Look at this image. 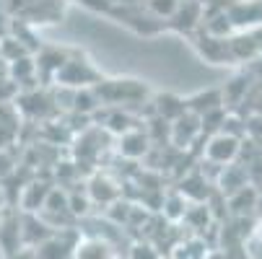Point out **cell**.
<instances>
[{
  "label": "cell",
  "instance_id": "1",
  "mask_svg": "<svg viewBox=\"0 0 262 259\" xmlns=\"http://www.w3.org/2000/svg\"><path fill=\"white\" fill-rule=\"evenodd\" d=\"M239 151H242V140H239V137H231V135H226V132H215V135L208 137L203 156H205V161H208L210 166H218V169H221V166L236 163Z\"/></svg>",
  "mask_w": 262,
  "mask_h": 259
},
{
  "label": "cell",
  "instance_id": "2",
  "mask_svg": "<svg viewBox=\"0 0 262 259\" xmlns=\"http://www.w3.org/2000/svg\"><path fill=\"white\" fill-rule=\"evenodd\" d=\"M96 96L99 101H109V104H120V101H140L148 88L140 81H130V78H117V81H101L96 83Z\"/></svg>",
  "mask_w": 262,
  "mask_h": 259
},
{
  "label": "cell",
  "instance_id": "3",
  "mask_svg": "<svg viewBox=\"0 0 262 259\" xmlns=\"http://www.w3.org/2000/svg\"><path fill=\"white\" fill-rule=\"evenodd\" d=\"M55 78L60 86H68V88H89L94 81L101 83L99 73L91 67V62H83V60H65L62 67L55 73Z\"/></svg>",
  "mask_w": 262,
  "mask_h": 259
},
{
  "label": "cell",
  "instance_id": "4",
  "mask_svg": "<svg viewBox=\"0 0 262 259\" xmlns=\"http://www.w3.org/2000/svg\"><path fill=\"white\" fill-rule=\"evenodd\" d=\"M78 236L81 233L76 228L55 231L47 241H42L39 246H34V256L36 259H70L73 256V246H76Z\"/></svg>",
  "mask_w": 262,
  "mask_h": 259
},
{
  "label": "cell",
  "instance_id": "5",
  "mask_svg": "<svg viewBox=\"0 0 262 259\" xmlns=\"http://www.w3.org/2000/svg\"><path fill=\"white\" fill-rule=\"evenodd\" d=\"M86 195H89L91 205L94 202H99V205H115L122 197V184L117 179H112L106 171H96L89 179V184H86Z\"/></svg>",
  "mask_w": 262,
  "mask_h": 259
},
{
  "label": "cell",
  "instance_id": "6",
  "mask_svg": "<svg viewBox=\"0 0 262 259\" xmlns=\"http://www.w3.org/2000/svg\"><path fill=\"white\" fill-rule=\"evenodd\" d=\"M18 249H24V241H21V210L6 207L3 213H0V251H3V256H8Z\"/></svg>",
  "mask_w": 262,
  "mask_h": 259
},
{
  "label": "cell",
  "instance_id": "7",
  "mask_svg": "<svg viewBox=\"0 0 262 259\" xmlns=\"http://www.w3.org/2000/svg\"><path fill=\"white\" fill-rule=\"evenodd\" d=\"M203 135L200 130V117L192 112H184L182 117H177L174 122H169V143L179 151H187L198 137Z\"/></svg>",
  "mask_w": 262,
  "mask_h": 259
},
{
  "label": "cell",
  "instance_id": "8",
  "mask_svg": "<svg viewBox=\"0 0 262 259\" xmlns=\"http://www.w3.org/2000/svg\"><path fill=\"white\" fill-rule=\"evenodd\" d=\"M70 259H117V251L101 236H78Z\"/></svg>",
  "mask_w": 262,
  "mask_h": 259
},
{
  "label": "cell",
  "instance_id": "9",
  "mask_svg": "<svg viewBox=\"0 0 262 259\" xmlns=\"http://www.w3.org/2000/svg\"><path fill=\"white\" fill-rule=\"evenodd\" d=\"M52 187H55V184L39 181V179L29 181L26 187L21 190V197H18V205H21V207H16V210L31 213V215H39L42 207H45V202H47V195L52 192Z\"/></svg>",
  "mask_w": 262,
  "mask_h": 259
},
{
  "label": "cell",
  "instance_id": "10",
  "mask_svg": "<svg viewBox=\"0 0 262 259\" xmlns=\"http://www.w3.org/2000/svg\"><path fill=\"white\" fill-rule=\"evenodd\" d=\"M234 29H254L262 23V0H247V3H236L231 6V11H226Z\"/></svg>",
  "mask_w": 262,
  "mask_h": 259
},
{
  "label": "cell",
  "instance_id": "11",
  "mask_svg": "<svg viewBox=\"0 0 262 259\" xmlns=\"http://www.w3.org/2000/svg\"><path fill=\"white\" fill-rule=\"evenodd\" d=\"M148 148H151V137H148L145 132H140V130H130V132H125V135L117 137V151H120V156H125V158H130V161L143 158V156L148 153Z\"/></svg>",
  "mask_w": 262,
  "mask_h": 259
},
{
  "label": "cell",
  "instance_id": "12",
  "mask_svg": "<svg viewBox=\"0 0 262 259\" xmlns=\"http://www.w3.org/2000/svg\"><path fill=\"white\" fill-rule=\"evenodd\" d=\"M247 171H244V166H239V163H229V166H221V171H218V179H215V187L221 190V195H226V197H231L234 192H239L242 187H247Z\"/></svg>",
  "mask_w": 262,
  "mask_h": 259
},
{
  "label": "cell",
  "instance_id": "13",
  "mask_svg": "<svg viewBox=\"0 0 262 259\" xmlns=\"http://www.w3.org/2000/svg\"><path fill=\"white\" fill-rule=\"evenodd\" d=\"M200 21H203V3H198V0H184V3L179 6V11L169 18V23L182 34L192 31Z\"/></svg>",
  "mask_w": 262,
  "mask_h": 259
},
{
  "label": "cell",
  "instance_id": "14",
  "mask_svg": "<svg viewBox=\"0 0 262 259\" xmlns=\"http://www.w3.org/2000/svg\"><path fill=\"white\" fill-rule=\"evenodd\" d=\"M184 106H187V112H192L198 117H205L210 112H218V109H223V96L218 88L213 91H200L190 99H184Z\"/></svg>",
  "mask_w": 262,
  "mask_h": 259
},
{
  "label": "cell",
  "instance_id": "15",
  "mask_svg": "<svg viewBox=\"0 0 262 259\" xmlns=\"http://www.w3.org/2000/svg\"><path fill=\"white\" fill-rule=\"evenodd\" d=\"M257 202H259V192H257V187H252V184H247V187H242L231 197H226L229 213L236 215V218H247L257 207Z\"/></svg>",
  "mask_w": 262,
  "mask_h": 259
},
{
  "label": "cell",
  "instance_id": "16",
  "mask_svg": "<svg viewBox=\"0 0 262 259\" xmlns=\"http://www.w3.org/2000/svg\"><path fill=\"white\" fill-rule=\"evenodd\" d=\"M198 50L205 60L215 62V65H223L226 60H234L231 57V50H229V39H215V36H203V39L198 42Z\"/></svg>",
  "mask_w": 262,
  "mask_h": 259
},
{
  "label": "cell",
  "instance_id": "17",
  "mask_svg": "<svg viewBox=\"0 0 262 259\" xmlns=\"http://www.w3.org/2000/svg\"><path fill=\"white\" fill-rule=\"evenodd\" d=\"M187 112V106H184V99L182 96H174V93H161L156 99V114L159 120L164 122H174L177 117H182Z\"/></svg>",
  "mask_w": 262,
  "mask_h": 259
},
{
  "label": "cell",
  "instance_id": "18",
  "mask_svg": "<svg viewBox=\"0 0 262 259\" xmlns=\"http://www.w3.org/2000/svg\"><path fill=\"white\" fill-rule=\"evenodd\" d=\"M36 76V62L26 55V57H18L13 62H8V78L18 86V83H26Z\"/></svg>",
  "mask_w": 262,
  "mask_h": 259
},
{
  "label": "cell",
  "instance_id": "19",
  "mask_svg": "<svg viewBox=\"0 0 262 259\" xmlns=\"http://www.w3.org/2000/svg\"><path fill=\"white\" fill-rule=\"evenodd\" d=\"M247 91H249V81H247V76H236L234 81H229L226 86L221 88L223 109H226V104H229V106H234V104H239L242 99H247Z\"/></svg>",
  "mask_w": 262,
  "mask_h": 259
},
{
  "label": "cell",
  "instance_id": "20",
  "mask_svg": "<svg viewBox=\"0 0 262 259\" xmlns=\"http://www.w3.org/2000/svg\"><path fill=\"white\" fill-rule=\"evenodd\" d=\"M187 202L179 192H169L164 200H161V213L169 218V220H182L184 218V213H187Z\"/></svg>",
  "mask_w": 262,
  "mask_h": 259
},
{
  "label": "cell",
  "instance_id": "21",
  "mask_svg": "<svg viewBox=\"0 0 262 259\" xmlns=\"http://www.w3.org/2000/svg\"><path fill=\"white\" fill-rule=\"evenodd\" d=\"M182 6V0H148V11H151L156 18L169 21Z\"/></svg>",
  "mask_w": 262,
  "mask_h": 259
},
{
  "label": "cell",
  "instance_id": "22",
  "mask_svg": "<svg viewBox=\"0 0 262 259\" xmlns=\"http://www.w3.org/2000/svg\"><path fill=\"white\" fill-rule=\"evenodd\" d=\"M73 96H76V112H83V114L94 112V109L101 104L99 96H96V91H91V88H78Z\"/></svg>",
  "mask_w": 262,
  "mask_h": 259
},
{
  "label": "cell",
  "instance_id": "23",
  "mask_svg": "<svg viewBox=\"0 0 262 259\" xmlns=\"http://www.w3.org/2000/svg\"><path fill=\"white\" fill-rule=\"evenodd\" d=\"M91 210V200H89V195L83 192H68V213L73 215V218H81V215H86Z\"/></svg>",
  "mask_w": 262,
  "mask_h": 259
},
{
  "label": "cell",
  "instance_id": "24",
  "mask_svg": "<svg viewBox=\"0 0 262 259\" xmlns=\"http://www.w3.org/2000/svg\"><path fill=\"white\" fill-rule=\"evenodd\" d=\"M130 259H161V254H159V249H156L154 244L138 241V244H133V249H130Z\"/></svg>",
  "mask_w": 262,
  "mask_h": 259
},
{
  "label": "cell",
  "instance_id": "25",
  "mask_svg": "<svg viewBox=\"0 0 262 259\" xmlns=\"http://www.w3.org/2000/svg\"><path fill=\"white\" fill-rule=\"evenodd\" d=\"M3 259H36L34 256V249H18V251H13V254H8V256H3Z\"/></svg>",
  "mask_w": 262,
  "mask_h": 259
},
{
  "label": "cell",
  "instance_id": "26",
  "mask_svg": "<svg viewBox=\"0 0 262 259\" xmlns=\"http://www.w3.org/2000/svg\"><path fill=\"white\" fill-rule=\"evenodd\" d=\"M8 192H6V187H3V184H0V213H3L6 207H8Z\"/></svg>",
  "mask_w": 262,
  "mask_h": 259
},
{
  "label": "cell",
  "instance_id": "27",
  "mask_svg": "<svg viewBox=\"0 0 262 259\" xmlns=\"http://www.w3.org/2000/svg\"><path fill=\"white\" fill-rule=\"evenodd\" d=\"M254 236L262 241V215H259V220H257V223H254Z\"/></svg>",
  "mask_w": 262,
  "mask_h": 259
}]
</instances>
